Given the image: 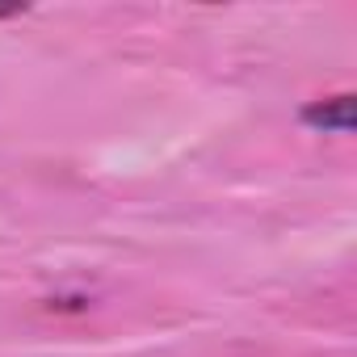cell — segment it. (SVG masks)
Listing matches in <instances>:
<instances>
[{
    "label": "cell",
    "mask_w": 357,
    "mask_h": 357,
    "mask_svg": "<svg viewBox=\"0 0 357 357\" xmlns=\"http://www.w3.org/2000/svg\"><path fill=\"white\" fill-rule=\"evenodd\" d=\"M17 13H26V5H5L0 9V17H17Z\"/></svg>",
    "instance_id": "cell-2"
},
{
    "label": "cell",
    "mask_w": 357,
    "mask_h": 357,
    "mask_svg": "<svg viewBox=\"0 0 357 357\" xmlns=\"http://www.w3.org/2000/svg\"><path fill=\"white\" fill-rule=\"evenodd\" d=\"M303 122L315 126V130H336V135H349L353 130V97L340 93L332 101H311L303 109Z\"/></svg>",
    "instance_id": "cell-1"
}]
</instances>
